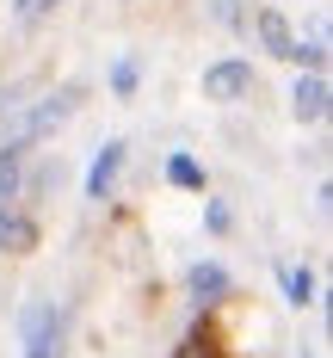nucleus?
<instances>
[{"label":"nucleus","mask_w":333,"mask_h":358,"mask_svg":"<svg viewBox=\"0 0 333 358\" xmlns=\"http://www.w3.org/2000/svg\"><path fill=\"white\" fill-rule=\"evenodd\" d=\"M161 185L179 192V198H204L216 179H210V167H204L198 148H167V155H161Z\"/></svg>","instance_id":"1a4fd4ad"},{"label":"nucleus","mask_w":333,"mask_h":358,"mask_svg":"<svg viewBox=\"0 0 333 358\" xmlns=\"http://www.w3.org/2000/svg\"><path fill=\"white\" fill-rule=\"evenodd\" d=\"M43 248V216L25 204H0V259H31Z\"/></svg>","instance_id":"6e6552de"},{"label":"nucleus","mask_w":333,"mask_h":358,"mask_svg":"<svg viewBox=\"0 0 333 358\" xmlns=\"http://www.w3.org/2000/svg\"><path fill=\"white\" fill-rule=\"evenodd\" d=\"M62 6H68V0H6V19H13L19 31H43Z\"/></svg>","instance_id":"dca6fc26"},{"label":"nucleus","mask_w":333,"mask_h":358,"mask_svg":"<svg viewBox=\"0 0 333 358\" xmlns=\"http://www.w3.org/2000/svg\"><path fill=\"white\" fill-rule=\"evenodd\" d=\"M259 93H265L259 56H247V50H222V56H210L198 69V99L216 111H247V106H259Z\"/></svg>","instance_id":"7ed1b4c3"},{"label":"nucleus","mask_w":333,"mask_h":358,"mask_svg":"<svg viewBox=\"0 0 333 358\" xmlns=\"http://www.w3.org/2000/svg\"><path fill=\"white\" fill-rule=\"evenodd\" d=\"M235 296H241V285H235L228 259L198 253V259H185V266H179V303H185V315H210V322H216L222 309H235Z\"/></svg>","instance_id":"20e7f679"},{"label":"nucleus","mask_w":333,"mask_h":358,"mask_svg":"<svg viewBox=\"0 0 333 358\" xmlns=\"http://www.w3.org/2000/svg\"><path fill=\"white\" fill-rule=\"evenodd\" d=\"M124 173H130V136H99L87 167H80V204L87 210H111L117 192H124Z\"/></svg>","instance_id":"39448f33"},{"label":"nucleus","mask_w":333,"mask_h":358,"mask_svg":"<svg viewBox=\"0 0 333 358\" xmlns=\"http://www.w3.org/2000/svg\"><path fill=\"white\" fill-rule=\"evenodd\" d=\"M296 37H302V31L290 25V13H284V6H265V0H259L253 13H247V37H241V43L253 50L259 62H284V69H290Z\"/></svg>","instance_id":"0eeeda50"},{"label":"nucleus","mask_w":333,"mask_h":358,"mask_svg":"<svg viewBox=\"0 0 333 358\" xmlns=\"http://www.w3.org/2000/svg\"><path fill=\"white\" fill-rule=\"evenodd\" d=\"M167 358H222V334L210 315H185V334L167 346Z\"/></svg>","instance_id":"f8f14e48"},{"label":"nucleus","mask_w":333,"mask_h":358,"mask_svg":"<svg viewBox=\"0 0 333 358\" xmlns=\"http://www.w3.org/2000/svg\"><path fill=\"white\" fill-rule=\"evenodd\" d=\"M19 358H68L74 346V303L68 296H25L13 315Z\"/></svg>","instance_id":"f03ea898"},{"label":"nucleus","mask_w":333,"mask_h":358,"mask_svg":"<svg viewBox=\"0 0 333 358\" xmlns=\"http://www.w3.org/2000/svg\"><path fill=\"white\" fill-rule=\"evenodd\" d=\"M272 278H278V296H284V309H296V315H309L315 303H321V272L309 266V259H278L272 266Z\"/></svg>","instance_id":"9d476101"},{"label":"nucleus","mask_w":333,"mask_h":358,"mask_svg":"<svg viewBox=\"0 0 333 358\" xmlns=\"http://www.w3.org/2000/svg\"><path fill=\"white\" fill-rule=\"evenodd\" d=\"M247 13H253V0H204V19H210L222 37H235V43L247 37Z\"/></svg>","instance_id":"4468645a"},{"label":"nucleus","mask_w":333,"mask_h":358,"mask_svg":"<svg viewBox=\"0 0 333 358\" xmlns=\"http://www.w3.org/2000/svg\"><path fill=\"white\" fill-rule=\"evenodd\" d=\"M25 161H31V148H25V143H6V136H0V204H19Z\"/></svg>","instance_id":"ddd939ff"},{"label":"nucleus","mask_w":333,"mask_h":358,"mask_svg":"<svg viewBox=\"0 0 333 358\" xmlns=\"http://www.w3.org/2000/svg\"><path fill=\"white\" fill-rule=\"evenodd\" d=\"M80 106H87V80H56V87L25 93L19 106L0 111V136L6 143H25V148H50L80 117Z\"/></svg>","instance_id":"f257e3e1"},{"label":"nucleus","mask_w":333,"mask_h":358,"mask_svg":"<svg viewBox=\"0 0 333 358\" xmlns=\"http://www.w3.org/2000/svg\"><path fill=\"white\" fill-rule=\"evenodd\" d=\"M142 87H148V62L136 56V50H117V56L105 62V99L111 106H136Z\"/></svg>","instance_id":"9b49d317"},{"label":"nucleus","mask_w":333,"mask_h":358,"mask_svg":"<svg viewBox=\"0 0 333 358\" xmlns=\"http://www.w3.org/2000/svg\"><path fill=\"white\" fill-rule=\"evenodd\" d=\"M284 117H290L296 130H327V117H333V74L327 69H290Z\"/></svg>","instance_id":"423d86ee"},{"label":"nucleus","mask_w":333,"mask_h":358,"mask_svg":"<svg viewBox=\"0 0 333 358\" xmlns=\"http://www.w3.org/2000/svg\"><path fill=\"white\" fill-rule=\"evenodd\" d=\"M198 204H204V235H210V241H228V235L241 229V216H235V204H228V198H216V185H210V192H204Z\"/></svg>","instance_id":"2eb2a0df"},{"label":"nucleus","mask_w":333,"mask_h":358,"mask_svg":"<svg viewBox=\"0 0 333 358\" xmlns=\"http://www.w3.org/2000/svg\"><path fill=\"white\" fill-rule=\"evenodd\" d=\"M290 358H321V352H315V346H309V340H302V346H296V352Z\"/></svg>","instance_id":"f3484780"}]
</instances>
